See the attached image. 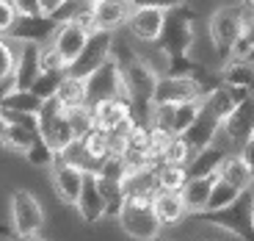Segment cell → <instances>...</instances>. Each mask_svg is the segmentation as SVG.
Segmentation results:
<instances>
[{
	"instance_id": "cell-38",
	"label": "cell",
	"mask_w": 254,
	"mask_h": 241,
	"mask_svg": "<svg viewBox=\"0 0 254 241\" xmlns=\"http://www.w3.org/2000/svg\"><path fill=\"white\" fill-rule=\"evenodd\" d=\"M39 6H42V11H45V14L56 17V14L66 6V0H39Z\"/></svg>"
},
{
	"instance_id": "cell-24",
	"label": "cell",
	"mask_w": 254,
	"mask_h": 241,
	"mask_svg": "<svg viewBox=\"0 0 254 241\" xmlns=\"http://www.w3.org/2000/svg\"><path fill=\"white\" fill-rule=\"evenodd\" d=\"M56 100L61 103L64 108H77V106H86V78H77V75H64L61 86L56 92Z\"/></svg>"
},
{
	"instance_id": "cell-43",
	"label": "cell",
	"mask_w": 254,
	"mask_h": 241,
	"mask_svg": "<svg viewBox=\"0 0 254 241\" xmlns=\"http://www.w3.org/2000/svg\"><path fill=\"white\" fill-rule=\"evenodd\" d=\"M8 89H14V81H8V83H0V97L6 95Z\"/></svg>"
},
{
	"instance_id": "cell-22",
	"label": "cell",
	"mask_w": 254,
	"mask_h": 241,
	"mask_svg": "<svg viewBox=\"0 0 254 241\" xmlns=\"http://www.w3.org/2000/svg\"><path fill=\"white\" fill-rule=\"evenodd\" d=\"M218 175H221L227 183H232L235 189H241V191L254 183V172L249 169L246 158H243L241 152H229L227 158H224L221 169H218Z\"/></svg>"
},
{
	"instance_id": "cell-28",
	"label": "cell",
	"mask_w": 254,
	"mask_h": 241,
	"mask_svg": "<svg viewBox=\"0 0 254 241\" xmlns=\"http://www.w3.org/2000/svg\"><path fill=\"white\" fill-rule=\"evenodd\" d=\"M56 158H58V152L42 139V133H39L36 139H33V144L25 150V161L31 166H39V169H50V166L56 164Z\"/></svg>"
},
{
	"instance_id": "cell-13",
	"label": "cell",
	"mask_w": 254,
	"mask_h": 241,
	"mask_svg": "<svg viewBox=\"0 0 254 241\" xmlns=\"http://www.w3.org/2000/svg\"><path fill=\"white\" fill-rule=\"evenodd\" d=\"M86 42H89V31H83V28L75 25L72 19H64V22H58V28H56V33H53L50 45L61 53V58L66 61V70H69L72 61H75V58L83 53Z\"/></svg>"
},
{
	"instance_id": "cell-33",
	"label": "cell",
	"mask_w": 254,
	"mask_h": 241,
	"mask_svg": "<svg viewBox=\"0 0 254 241\" xmlns=\"http://www.w3.org/2000/svg\"><path fill=\"white\" fill-rule=\"evenodd\" d=\"M190 147L188 141L183 139V136H172V141H169V147H166L163 158L160 161H169V164H188V155H190Z\"/></svg>"
},
{
	"instance_id": "cell-34",
	"label": "cell",
	"mask_w": 254,
	"mask_h": 241,
	"mask_svg": "<svg viewBox=\"0 0 254 241\" xmlns=\"http://www.w3.org/2000/svg\"><path fill=\"white\" fill-rule=\"evenodd\" d=\"M17 8L11 6V0H0V36H8V33L14 31V25H17Z\"/></svg>"
},
{
	"instance_id": "cell-18",
	"label": "cell",
	"mask_w": 254,
	"mask_h": 241,
	"mask_svg": "<svg viewBox=\"0 0 254 241\" xmlns=\"http://www.w3.org/2000/svg\"><path fill=\"white\" fill-rule=\"evenodd\" d=\"M229 155L227 147L221 144H207L202 147V150L193 152V158L185 164V172H188V178H207V175H218V169H221L224 158Z\"/></svg>"
},
{
	"instance_id": "cell-21",
	"label": "cell",
	"mask_w": 254,
	"mask_h": 241,
	"mask_svg": "<svg viewBox=\"0 0 254 241\" xmlns=\"http://www.w3.org/2000/svg\"><path fill=\"white\" fill-rule=\"evenodd\" d=\"M152 205H155V214H158L160 225H177L188 216V208H185L180 191H155Z\"/></svg>"
},
{
	"instance_id": "cell-42",
	"label": "cell",
	"mask_w": 254,
	"mask_h": 241,
	"mask_svg": "<svg viewBox=\"0 0 254 241\" xmlns=\"http://www.w3.org/2000/svg\"><path fill=\"white\" fill-rule=\"evenodd\" d=\"M3 139H6V120L0 117V147H3Z\"/></svg>"
},
{
	"instance_id": "cell-25",
	"label": "cell",
	"mask_w": 254,
	"mask_h": 241,
	"mask_svg": "<svg viewBox=\"0 0 254 241\" xmlns=\"http://www.w3.org/2000/svg\"><path fill=\"white\" fill-rule=\"evenodd\" d=\"M42 103L31 89H8L6 95L0 97V108H6V111H25V114H39V108Z\"/></svg>"
},
{
	"instance_id": "cell-20",
	"label": "cell",
	"mask_w": 254,
	"mask_h": 241,
	"mask_svg": "<svg viewBox=\"0 0 254 241\" xmlns=\"http://www.w3.org/2000/svg\"><path fill=\"white\" fill-rule=\"evenodd\" d=\"M218 175H207V178H188L185 186L180 189L183 194V203L188 208V214H199V211L207 208L210 191H213V183H216Z\"/></svg>"
},
{
	"instance_id": "cell-7",
	"label": "cell",
	"mask_w": 254,
	"mask_h": 241,
	"mask_svg": "<svg viewBox=\"0 0 254 241\" xmlns=\"http://www.w3.org/2000/svg\"><path fill=\"white\" fill-rule=\"evenodd\" d=\"M111 97H125V83H122V72L116 67L114 58L102 64L100 70H94L86 78V106H97Z\"/></svg>"
},
{
	"instance_id": "cell-40",
	"label": "cell",
	"mask_w": 254,
	"mask_h": 241,
	"mask_svg": "<svg viewBox=\"0 0 254 241\" xmlns=\"http://www.w3.org/2000/svg\"><path fill=\"white\" fill-rule=\"evenodd\" d=\"M243 11H246V19H254V0H241Z\"/></svg>"
},
{
	"instance_id": "cell-10",
	"label": "cell",
	"mask_w": 254,
	"mask_h": 241,
	"mask_svg": "<svg viewBox=\"0 0 254 241\" xmlns=\"http://www.w3.org/2000/svg\"><path fill=\"white\" fill-rule=\"evenodd\" d=\"M166 11L160 8H133L130 19H127V36L133 39L135 45H155L163 31Z\"/></svg>"
},
{
	"instance_id": "cell-32",
	"label": "cell",
	"mask_w": 254,
	"mask_h": 241,
	"mask_svg": "<svg viewBox=\"0 0 254 241\" xmlns=\"http://www.w3.org/2000/svg\"><path fill=\"white\" fill-rule=\"evenodd\" d=\"M39 70L42 72H66V61H64L61 53L50 42L39 47Z\"/></svg>"
},
{
	"instance_id": "cell-26",
	"label": "cell",
	"mask_w": 254,
	"mask_h": 241,
	"mask_svg": "<svg viewBox=\"0 0 254 241\" xmlns=\"http://www.w3.org/2000/svg\"><path fill=\"white\" fill-rule=\"evenodd\" d=\"M39 136V130L33 127H22V125H8L6 122V139H3V150H11L25 155V150L33 144V139Z\"/></svg>"
},
{
	"instance_id": "cell-29",
	"label": "cell",
	"mask_w": 254,
	"mask_h": 241,
	"mask_svg": "<svg viewBox=\"0 0 254 241\" xmlns=\"http://www.w3.org/2000/svg\"><path fill=\"white\" fill-rule=\"evenodd\" d=\"M238 194H241V189H235L232 183H227V180H224L221 175H218L216 183H213V191H210V200H207V208H204V211L224 208V205H229Z\"/></svg>"
},
{
	"instance_id": "cell-31",
	"label": "cell",
	"mask_w": 254,
	"mask_h": 241,
	"mask_svg": "<svg viewBox=\"0 0 254 241\" xmlns=\"http://www.w3.org/2000/svg\"><path fill=\"white\" fill-rule=\"evenodd\" d=\"M66 117H69V125L75 130V136H86L89 130H94V114H91L89 106H77V108H66Z\"/></svg>"
},
{
	"instance_id": "cell-15",
	"label": "cell",
	"mask_w": 254,
	"mask_h": 241,
	"mask_svg": "<svg viewBox=\"0 0 254 241\" xmlns=\"http://www.w3.org/2000/svg\"><path fill=\"white\" fill-rule=\"evenodd\" d=\"M75 208L83 222H89V225L100 222L105 216V197H102L100 186H97L94 172H83V186H80V197H77Z\"/></svg>"
},
{
	"instance_id": "cell-8",
	"label": "cell",
	"mask_w": 254,
	"mask_h": 241,
	"mask_svg": "<svg viewBox=\"0 0 254 241\" xmlns=\"http://www.w3.org/2000/svg\"><path fill=\"white\" fill-rule=\"evenodd\" d=\"M111 47H114V33L111 31H94L89 33V42L83 47V53L72 61L66 72L77 78H89L94 70H100L102 64L111 58Z\"/></svg>"
},
{
	"instance_id": "cell-30",
	"label": "cell",
	"mask_w": 254,
	"mask_h": 241,
	"mask_svg": "<svg viewBox=\"0 0 254 241\" xmlns=\"http://www.w3.org/2000/svg\"><path fill=\"white\" fill-rule=\"evenodd\" d=\"M64 75H66V72H39V78L33 81L31 92L39 100H53L58 86H61V81H64Z\"/></svg>"
},
{
	"instance_id": "cell-27",
	"label": "cell",
	"mask_w": 254,
	"mask_h": 241,
	"mask_svg": "<svg viewBox=\"0 0 254 241\" xmlns=\"http://www.w3.org/2000/svg\"><path fill=\"white\" fill-rule=\"evenodd\" d=\"M19 56V42L14 36H0V83L14 81V67Z\"/></svg>"
},
{
	"instance_id": "cell-9",
	"label": "cell",
	"mask_w": 254,
	"mask_h": 241,
	"mask_svg": "<svg viewBox=\"0 0 254 241\" xmlns=\"http://www.w3.org/2000/svg\"><path fill=\"white\" fill-rule=\"evenodd\" d=\"M91 114H94V125L105 133H116V130L130 133L135 125L125 97H111V100L97 103V106H91Z\"/></svg>"
},
{
	"instance_id": "cell-16",
	"label": "cell",
	"mask_w": 254,
	"mask_h": 241,
	"mask_svg": "<svg viewBox=\"0 0 254 241\" xmlns=\"http://www.w3.org/2000/svg\"><path fill=\"white\" fill-rule=\"evenodd\" d=\"M94 8V22H97V31H122L127 25V19L133 14V6L127 0H97L91 3Z\"/></svg>"
},
{
	"instance_id": "cell-1",
	"label": "cell",
	"mask_w": 254,
	"mask_h": 241,
	"mask_svg": "<svg viewBox=\"0 0 254 241\" xmlns=\"http://www.w3.org/2000/svg\"><path fill=\"white\" fill-rule=\"evenodd\" d=\"M196 11L185 3L169 8L163 19V31H160V39L155 42L158 50L166 56V64L169 61H183V58H190V50H193V42H196Z\"/></svg>"
},
{
	"instance_id": "cell-19",
	"label": "cell",
	"mask_w": 254,
	"mask_h": 241,
	"mask_svg": "<svg viewBox=\"0 0 254 241\" xmlns=\"http://www.w3.org/2000/svg\"><path fill=\"white\" fill-rule=\"evenodd\" d=\"M39 47L42 45H19L17 67H14V89H31L39 78Z\"/></svg>"
},
{
	"instance_id": "cell-12",
	"label": "cell",
	"mask_w": 254,
	"mask_h": 241,
	"mask_svg": "<svg viewBox=\"0 0 254 241\" xmlns=\"http://www.w3.org/2000/svg\"><path fill=\"white\" fill-rule=\"evenodd\" d=\"M56 28H58L56 17H50V14H33V17H19L8 36H14L19 45H47V42H53Z\"/></svg>"
},
{
	"instance_id": "cell-6",
	"label": "cell",
	"mask_w": 254,
	"mask_h": 241,
	"mask_svg": "<svg viewBox=\"0 0 254 241\" xmlns=\"http://www.w3.org/2000/svg\"><path fill=\"white\" fill-rule=\"evenodd\" d=\"M11 225H14V236H33L45 228L42 203L31 191L17 189L11 194Z\"/></svg>"
},
{
	"instance_id": "cell-11",
	"label": "cell",
	"mask_w": 254,
	"mask_h": 241,
	"mask_svg": "<svg viewBox=\"0 0 254 241\" xmlns=\"http://www.w3.org/2000/svg\"><path fill=\"white\" fill-rule=\"evenodd\" d=\"M50 180L53 189H56L58 200L64 205H75L77 197H80V186H83V169L69 161H64L61 155L56 158V164L50 166Z\"/></svg>"
},
{
	"instance_id": "cell-14",
	"label": "cell",
	"mask_w": 254,
	"mask_h": 241,
	"mask_svg": "<svg viewBox=\"0 0 254 241\" xmlns=\"http://www.w3.org/2000/svg\"><path fill=\"white\" fill-rule=\"evenodd\" d=\"M221 130L227 133V139L235 147H243L246 139L254 133V95H249L246 100H241L235 106V111L224 120Z\"/></svg>"
},
{
	"instance_id": "cell-45",
	"label": "cell",
	"mask_w": 254,
	"mask_h": 241,
	"mask_svg": "<svg viewBox=\"0 0 254 241\" xmlns=\"http://www.w3.org/2000/svg\"><path fill=\"white\" fill-rule=\"evenodd\" d=\"M75 3H97V0H75Z\"/></svg>"
},
{
	"instance_id": "cell-2",
	"label": "cell",
	"mask_w": 254,
	"mask_h": 241,
	"mask_svg": "<svg viewBox=\"0 0 254 241\" xmlns=\"http://www.w3.org/2000/svg\"><path fill=\"white\" fill-rule=\"evenodd\" d=\"M188 216L196 219V222L224 228L243 241H254V194H252V186L243 189L241 194H238L229 205H224V208L199 211V214H188Z\"/></svg>"
},
{
	"instance_id": "cell-39",
	"label": "cell",
	"mask_w": 254,
	"mask_h": 241,
	"mask_svg": "<svg viewBox=\"0 0 254 241\" xmlns=\"http://www.w3.org/2000/svg\"><path fill=\"white\" fill-rule=\"evenodd\" d=\"M241 155H243V158H246V164H249V169H252V172H254V133H252V136H249V139H246V144H243V147H241Z\"/></svg>"
},
{
	"instance_id": "cell-37",
	"label": "cell",
	"mask_w": 254,
	"mask_h": 241,
	"mask_svg": "<svg viewBox=\"0 0 254 241\" xmlns=\"http://www.w3.org/2000/svg\"><path fill=\"white\" fill-rule=\"evenodd\" d=\"M11 6L17 8L19 17H33V14H45L42 6H39V0H11Z\"/></svg>"
},
{
	"instance_id": "cell-35",
	"label": "cell",
	"mask_w": 254,
	"mask_h": 241,
	"mask_svg": "<svg viewBox=\"0 0 254 241\" xmlns=\"http://www.w3.org/2000/svg\"><path fill=\"white\" fill-rule=\"evenodd\" d=\"M0 117H3L8 125H22V127H33V130H39V114H25V111H6V108H0Z\"/></svg>"
},
{
	"instance_id": "cell-5",
	"label": "cell",
	"mask_w": 254,
	"mask_h": 241,
	"mask_svg": "<svg viewBox=\"0 0 254 241\" xmlns=\"http://www.w3.org/2000/svg\"><path fill=\"white\" fill-rule=\"evenodd\" d=\"M204 95H207L204 86L193 75H158L152 106H174V103H185Z\"/></svg>"
},
{
	"instance_id": "cell-36",
	"label": "cell",
	"mask_w": 254,
	"mask_h": 241,
	"mask_svg": "<svg viewBox=\"0 0 254 241\" xmlns=\"http://www.w3.org/2000/svg\"><path fill=\"white\" fill-rule=\"evenodd\" d=\"M133 8H160V11H169V8L180 6L185 0H127Z\"/></svg>"
},
{
	"instance_id": "cell-4",
	"label": "cell",
	"mask_w": 254,
	"mask_h": 241,
	"mask_svg": "<svg viewBox=\"0 0 254 241\" xmlns=\"http://www.w3.org/2000/svg\"><path fill=\"white\" fill-rule=\"evenodd\" d=\"M246 25H249V19H246L243 6H221L210 14L207 33H210V45L218 53V58L227 61L229 50L235 45V39L246 31Z\"/></svg>"
},
{
	"instance_id": "cell-3",
	"label": "cell",
	"mask_w": 254,
	"mask_h": 241,
	"mask_svg": "<svg viewBox=\"0 0 254 241\" xmlns=\"http://www.w3.org/2000/svg\"><path fill=\"white\" fill-rule=\"evenodd\" d=\"M152 197L155 194H127L125 203L119 208V225L127 236H133L138 241H152L155 236L160 233V219L155 214V205H152Z\"/></svg>"
},
{
	"instance_id": "cell-23",
	"label": "cell",
	"mask_w": 254,
	"mask_h": 241,
	"mask_svg": "<svg viewBox=\"0 0 254 241\" xmlns=\"http://www.w3.org/2000/svg\"><path fill=\"white\" fill-rule=\"evenodd\" d=\"M188 180L185 164H169V161H158L155 164V186L158 191H180Z\"/></svg>"
},
{
	"instance_id": "cell-41",
	"label": "cell",
	"mask_w": 254,
	"mask_h": 241,
	"mask_svg": "<svg viewBox=\"0 0 254 241\" xmlns=\"http://www.w3.org/2000/svg\"><path fill=\"white\" fill-rule=\"evenodd\" d=\"M11 241H45V239H39V236L33 233V236H11Z\"/></svg>"
},
{
	"instance_id": "cell-44",
	"label": "cell",
	"mask_w": 254,
	"mask_h": 241,
	"mask_svg": "<svg viewBox=\"0 0 254 241\" xmlns=\"http://www.w3.org/2000/svg\"><path fill=\"white\" fill-rule=\"evenodd\" d=\"M0 236H14V230L8 225H0Z\"/></svg>"
},
{
	"instance_id": "cell-17",
	"label": "cell",
	"mask_w": 254,
	"mask_h": 241,
	"mask_svg": "<svg viewBox=\"0 0 254 241\" xmlns=\"http://www.w3.org/2000/svg\"><path fill=\"white\" fill-rule=\"evenodd\" d=\"M218 133H221V120H218V117L213 114V111H210L207 106H202L199 117L193 120V125H190L188 130L183 133V139L188 141L190 150L196 152V150H202V147L213 144Z\"/></svg>"
}]
</instances>
